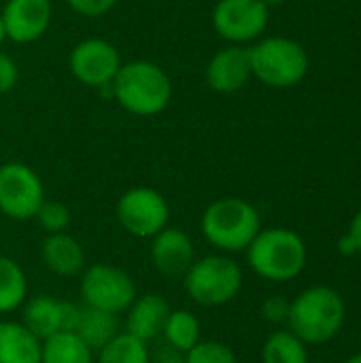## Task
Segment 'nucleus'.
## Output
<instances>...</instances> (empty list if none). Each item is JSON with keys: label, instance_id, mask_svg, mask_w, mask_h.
Listing matches in <instances>:
<instances>
[{"label": "nucleus", "instance_id": "nucleus-19", "mask_svg": "<svg viewBox=\"0 0 361 363\" xmlns=\"http://www.w3.org/2000/svg\"><path fill=\"white\" fill-rule=\"evenodd\" d=\"M74 334L94 351L98 353L104 345H109L117 334H121V325H119V315L115 313H106L100 308H91V306H81L79 311V321L74 328Z\"/></svg>", "mask_w": 361, "mask_h": 363}, {"label": "nucleus", "instance_id": "nucleus-16", "mask_svg": "<svg viewBox=\"0 0 361 363\" xmlns=\"http://www.w3.org/2000/svg\"><path fill=\"white\" fill-rule=\"evenodd\" d=\"M170 304L160 294L136 296L126 311V332L143 342H151L162 336L164 323L170 315Z\"/></svg>", "mask_w": 361, "mask_h": 363}, {"label": "nucleus", "instance_id": "nucleus-15", "mask_svg": "<svg viewBox=\"0 0 361 363\" xmlns=\"http://www.w3.org/2000/svg\"><path fill=\"white\" fill-rule=\"evenodd\" d=\"M251 77V51L240 45L219 49L206 66V83L217 94L240 91Z\"/></svg>", "mask_w": 361, "mask_h": 363}, {"label": "nucleus", "instance_id": "nucleus-9", "mask_svg": "<svg viewBox=\"0 0 361 363\" xmlns=\"http://www.w3.org/2000/svg\"><path fill=\"white\" fill-rule=\"evenodd\" d=\"M45 200V187L36 170L21 162L0 166V213L15 221L34 219Z\"/></svg>", "mask_w": 361, "mask_h": 363}, {"label": "nucleus", "instance_id": "nucleus-30", "mask_svg": "<svg viewBox=\"0 0 361 363\" xmlns=\"http://www.w3.org/2000/svg\"><path fill=\"white\" fill-rule=\"evenodd\" d=\"M347 236H349V240H351V245H353L355 253L360 255L361 253V208L357 211V215L353 217V221H351V225H349Z\"/></svg>", "mask_w": 361, "mask_h": 363}, {"label": "nucleus", "instance_id": "nucleus-12", "mask_svg": "<svg viewBox=\"0 0 361 363\" xmlns=\"http://www.w3.org/2000/svg\"><path fill=\"white\" fill-rule=\"evenodd\" d=\"M79 311L74 302L60 300L49 294L32 296L21 306V323L38 338L47 340L60 332H74L79 321Z\"/></svg>", "mask_w": 361, "mask_h": 363}, {"label": "nucleus", "instance_id": "nucleus-32", "mask_svg": "<svg viewBox=\"0 0 361 363\" xmlns=\"http://www.w3.org/2000/svg\"><path fill=\"white\" fill-rule=\"evenodd\" d=\"M345 363H361V351L360 353H355L353 357H349V359H347Z\"/></svg>", "mask_w": 361, "mask_h": 363}, {"label": "nucleus", "instance_id": "nucleus-4", "mask_svg": "<svg viewBox=\"0 0 361 363\" xmlns=\"http://www.w3.org/2000/svg\"><path fill=\"white\" fill-rule=\"evenodd\" d=\"M202 234L221 253H240L253 242L262 230L257 208L240 198H221L206 206L202 221Z\"/></svg>", "mask_w": 361, "mask_h": 363}, {"label": "nucleus", "instance_id": "nucleus-18", "mask_svg": "<svg viewBox=\"0 0 361 363\" xmlns=\"http://www.w3.org/2000/svg\"><path fill=\"white\" fill-rule=\"evenodd\" d=\"M43 340L21 321L0 323V363H40Z\"/></svg>", "mask_w": 361, "mask_h": 363}, {"label": "nucleus", "instance_id": "nucleus-17", "mask_svg": "<svg viewBox=\"0 0 361 363\" xmlns=\"http://www.w3.org/2000/svg\"><path fill=\"white\" fill-rule=\"evenodd\" d=\"M40 257H43L45 268L57 277H79L87 266L85 249L74 236L66 232L49 234L43 240Z\"/></svg>", "mask_w": 361, "mask_h": 363}, {"label": "nucleus", "instance_id": "nucleus-13", "mask_svg": "<svg viewBox=\"0 0 361 363\" xmlns=\"http://www.w3.org/2000/svg\"><path fill=\"white\" fill-rule=\"evenodd\" d=\"M2 13L4 36L13 43L28 45L38 40L51 26V0H6Z\"/></svg>", "mask_w": 361, "mask_h": 363}, {"label": "nucleus", "instance_id": "nucleus-1", "mask_svg": "<svg viewBox=\"0 0 361 363\" xmlns=\"http://www.w3.org/2000/svg\"><path fill=\"white\" fill-rule=\"evenodd\" d=\"M347 321L345 298L328 285L300 291L289 304L287 330L304 345H326L336 338Z\"/></svg>", "mask_w": 361, "mask_h": 363}, {"label": "nucleus", "instance_id": "nucleus-29", "mask_svg": "<svg viewBox=\"0 0 361 363\" xmlns=\"http://www.w3.org/2000/svg\"><path fill=\"white\" fill-rule=\"evenodd\" d=\"M19 81V68L15 64V60L0 51V94H9Z\"/></svg>", "mask_w": 361, "mask_h": 363}, {"label": "nucleus", "instance_id": "nucleus-21", "mask_svg": "<svg viewBox=\"0 0 361 363\" xmlns=\"http://www.w3.org/2000/svg\"><path fill=\"white\" fill-rule=\"evenodd\" d=\"M200 332L202 328H200L198 317L185 308H177V311H170L162 330V338L170 349L185 355L191 347L200 342Z\"/></svg>", "mask_w": 361, "mask_h": 363}, {"label": "nucleus", "instance_id": "nucleus-31", "mask_svg": "<svg viewBox=\"0 0 361 363\" xmlns=\"http://www.w3.org/2000/svg\"><path fill=\"white\" fill-rule=\"evenodd\" d=\"M262 2H264V4H266L268 9H270V6H277V4H283L285 0H262Z\"/></svg>", "mask_w": 361, "mask_h": 363}, {"label": "nucleus", "instance_id": "nucleus-22", "mask_svg": "<svg viewBox=\"0 0 361 363\" xmlns=\"http://www.w3.org/2000/svg\"><path fill=\"white\" fill-rule=\"evenodd\" d=\"M28 300V279L23 268L6 257L0 255V315L19 311Z\"/></svg>", "mask_w": 361, "mask_h": 363}, {"label": "nucleus", "instance_id": "nucleus-33", "mask_svg": "<svg viewBox=\"0 0 361 363\" xmlns=\"http://www.w3.org/2000/svg\"><path fill=\"white\" fill-rule=\"evenodd\" d=\"M6 36H4V26H2V13H0V45H2V40H4Z\"/></svg>", "mask_w": 361, "mask_h": 363}, {"label": "nucleus", "instance_id": "nucleus-2", "mask_svg": "<svg viewBox=\"0 0 361 363\" xmlns=\"http://www.w3.org/2000/svg\"><path fill=\"white\" fill-rule=\"evenodd\" d=\"M115 100L132 115L153 117L168 108L172 100V83L162 66L149 60L121 64L113 83Z\"/></svg>", "mask_w": 361, "mask_h": 363}, {"label": "nucleus", "instance_id": "nucleus-14", "mask_svg": "<svg viewBox=\"0 0 361 363\" xmlns=\"http://www.w3.org/2000/svg\"><path fill=\"white\" fill-rule=\"evenodd\" d=\"M149 257L160 274L183 279L189 266L196 262V247L187 232L166 225L160 234L151 238Z\"/></svg>", "mask_w": 361, "mask_h": 363}, {"label": "nucleus", "instance_id": "nucleus-8", "mask_svg": "<svg viewBox=\"0 0 361 363\" xmlns=\"http://www.w3.org/2000/svg\"><path fill=\"white\" fill-rule=\"evenodd\" d=\"M117 221L136 238H153L170 221L166 198L153 187H132L117 200Z\"/></svg>", "mask_w": 361, "mask_h": 363}, {"label": "nucleus", "instance_id": "nucleus-11", "mask_svg": "<svg viewBox=\"0 0 361 363\" xmlns=\"http://www.w3.org/2000/svg\"><path fill=\"white\" fill-rule=\"evenodd\" d=\"M217 34L234 45L257 38L268 26V6L262 0H219L213 9Z\"/></svg>", "mask_w": 361, "mask_h": 363}, {"label": "nucleus", "instance_id": "nucleus-27", "mask_svg": "<svg viewBox=\"0 0 361 363\" xmlns=\"http://www.w3.org/2000/svg\"><path fill=\"white\" fill-rule=\"evenodd\" d=\"M289 300L283 298V296H270L264 300L262 304V315L266 321L270 323H287V317H289Z\"/></svg>", "mask_w": 361, "mask_h": 363}, {"label": "nucleus", "instance_id": "nucleus-25", "mask_svg": "<svg viewBox=\"0 0 361 363\" xmlns=\"http://www.w3.org/2000/svg\"><path fill=\"white\" fill-rule=\"evenodd\" d=\"M183 363H238L232 347L219 340H200L185 355Z\"/></svg>", "mask_w": 361, "mask_h": 363}, {"label": "nucleus", "instance_id": "nucleus-28", "mask_svg": "<svg viewBox=\"0 0 361 363\" xmlns=\"http://www.w3.org/2000/svg\"><path fill=\"white\" fill-rule=\"evenodd\" d=\"M68 6L83 17H100L109 13L119 0H66Z\"/></svg>", "mask_w": 361, "mask_h": 363}, {"label": "nucleus", "instance_id": "nucleus-7", "mask_svg": "<svg viewBox=\"0 0 361 363\" xmlns=\"http://www.w3.org/2000/svg\"><path fill=\"white\" fill-rule=\"evenodd\" d=\"M79 296L85 306L121 315L138 296L134 279L113 264H91L81 272Z\"/></svg>", "mask_w": 361, "mask_h": 363}, {"label": "nucleus", "instance_id": "nucleus-34", "mask_svg": "<svg viewBox=\"0 0 361 363\" xmlns=\"http://www.w3.org/2000/svg\"><path fill=\"white\" fill-rule=\"evenodd\" d=\"M162 363H183V359H181V362H162Z\"/></svg>", "mask_w": 361, "mask_h": 363}, {"label": "nucleus", "instance_id": "nucleus-5", "mask_svg": "<svg viewBox=\"0 0 361 363\" xmlns=\"http://www.w3.org/2000/svg\"><path fill=\"white\" fill-rule=\"evenodd\" d=\"M187 296L200 306L230 304L243 289V270L228 255H206L196 259L183 277Z\"/></svg>", "mask_w": 361, "mask_h": 363}, {"label": "nucleus", "instance_id": "nucleus-23", "mask_svg": "<svg viewBox=\"0 0 361 363\" xmlns=\"http://www.w3.org/2000/svg\"><path fill=\"white\" fill-rule=\"evenodd\" d=\"M306 347L294 332L277 330L262 347V363H309Z\"/></svg>", "mask_w": 361, "mask_h": 363}, {"label": "nucleus", "instance_id": "nucleus-20", "mask_svg": "<svg viewBox=\"0 0 361 363\" xmlns=\"http://www.w3.org/2000/svg\"><path fill=\"white\" fill-rule=\"evenodd\" d=\"M40 363H96V357L74 332H60L43 340Z\"/></svg>", "mask_w": 361, "mask_h": 363}, {"label": "nucleus", "instance_id": "nucleus-24", "mask_svg": "<svg viewBox=\"0 0 361 363\" xmlns=\"http://www.w3.org/2000/svg\"><path fill=\"white\" fill-rule=\"evenodd\" d=\"M96 363H151V351L147 342L121 332L98 351Z\"/></svg>", "mask_w": 361, "mask_h": 363}, {"label": "nucleus", "instance_id": "nucleus-10", "mask_svg": "<svg viewBox=\"0 0 361 363\" xmlns=\"http://www.w3.org/2000/svg\"><path fill=\"white\" fill-rule=\"evenodd\" d=\"M72 77L87 87L111 85L121 68V55L117 47L104 38H85L74 45L68 57Z\"/></svg>", "mask_w": 361, "mask_h": 363}, {"label": "nucleus", "instance_id": "nucleus-3", "mask_svg": "<svg viewBox=\"0 0 361 363\" xmlns=\"http://www.w3.org/2000/svg\"><path fill=\"white\" fill-rule=\"evenodd\" d=\"M306 245L289 228H266L247 247L251 270L264 281L287 283L302 274L306 266Z\"/></svg>", "mask_w": 361, "mask_h": 363}, {"label": "nucleus", "instance_id": "nucleus-26", "mask_svg": "<svg viewBox=\"0 0 361 363\" xmlns=\"http://www.w3.org/2000/svg\"><path fill=\"white\" fill-rule=\"evenodd\" d=\"M34 219L47 232V236L49 234H62L70 225V208L57 200H43Z\"/></svg>", "mask_w": 361, "mask_h": 363}, {"label": "nucleus", "instance_id": "nucleus-6", "mask_svg": "<svg viewBox=\"0 0 361 363\" xmlns=\"http://www.w3.org/2000/svg\"><path fill=\"white\" fill-rule=\"evenodd\" d=\"M249 51L253 77H257L268 87H294L306 77L309 55L304 47L291 38H264Z\"/></svg>", "mask_w": 361, "mask_h": 363}]
</instances>
